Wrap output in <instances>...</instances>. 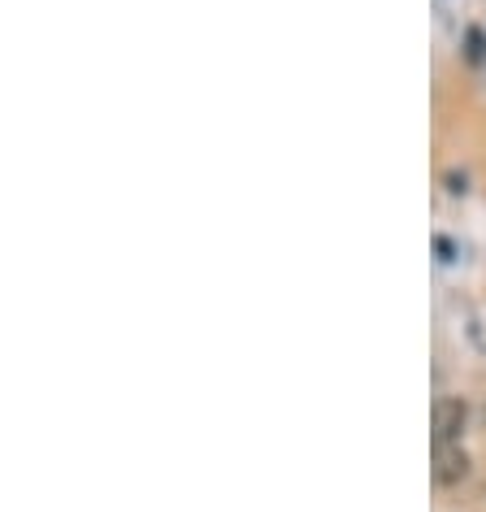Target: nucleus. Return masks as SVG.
<instances>
[{"label":"nucleus","instance_id":"nucleus-1","mask_svg":"<svg viewBox=\"0 0 486 512\" xmlns=\"http://www.w3.org/2000/svg\"><path fill=\"white\" fill-rule=\"evenodd\" d=\"M465 430V404L460 400H439L434 404V443H456Z\"/></svg>","mask_w":486,"mask_h":512},{"label":"nucleus","instance_id":"nucleus-2","mask_svg":"<svg viewBox=\"0 0 486 512\" xmlns=\"http://www.w3.org/2000/svg\"><path fill=\"white\" fill-rule=\"evenodd\" d=\"M469 473V460L465 452H452V443L439 447V482H460Z\"/></svg>","mask_w":486,"mask_h":512}]
</instances>
